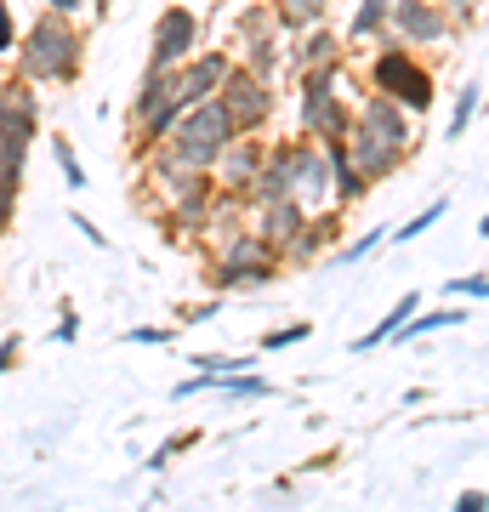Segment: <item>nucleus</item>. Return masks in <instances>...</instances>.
Masks as SVG:
<instances>
[{
    "label": "nucleus",
    "mask_w": 489,
    "mask_h": 512,
    "mask_svg": "<svg viewBox=\"0 0 489 512\" xmlns=\"http://www.w3.org/2000/svg\"><path fill=\"white\" fill-rule=\"evenodd\" d=\"M290 63H296V69H313V63H342V35L325 29V23H313V29H302V46L290 52Z\"/></svg>",
    "instance_id": "dca6fc26"
},
{
    "label": "nucleus",
    "mask_w": 489,
    "mask_h": 512,
    "mask_svg": "<svg viewBox=\"0 0 489 512\" xmlns=\"http://www.w3.org/2000/svg\"><path fill=\"white\" fill-rule=\"evenodd\" d=\"M217 103L228 109V120H234V131H268L273 109H279V97H273V80H262V74H251L245 63H228V74H222L217 86Z\"/></svg>",
    "instance_id": "39448f33"
},
{
    "label": "nucleus",
    "mask_w": 489,
    "mask_h": 512,
    "mask_svg": "<svg viewBox=\"0 0 489 512\" xmlns=\"http://www.w3.org/2000/svg\"><path fill=\"white\" fill-rule=\"evenodd\" d=\"M74 228H80V234H86L91 245H103V251H109V239H103V228H97L91 217H80V211H74Z\"/></svg>",
    "instance_id": "c9c22d12"
},
{
    "label": "nucleus",
    "mask_w": 489,
    "mask_h": 512,
    "mask_svg": "<svg viewBox=\"0 0 489 512\" xmlns=\"http://www.w3.org/2000/svg\"><path fill=\"white\" fill-rule=\"evenodd\" d=\"M296 126L313 143H336L353 126V103L342 97V63L296 69Z\"/></svg>",
    "instance_id": "7ed1b4c3"
},
{
    "label": "nucleus",
    "mask_w": 489,
    "mask_h": 512,
    "mask_svg": "<svg viewBox=\"0 0 489 512\" xmlns=\"http://www.w3.org/2000/svg\"><path fill=\"white\" fill-rule=\"evenodd\" d=\"M308 336H313V325H279V330H268V336H262V348L279 353V348H296V342H308Z\"/></svg>",
    "instance_id": "c756f323"
},
{
    "label": "nucleus",
    "mask_w": 489,
    "mask_h": 512,
    "mask_svg": "<svg viewBox=\"0 0 489 512\" xmlns=\"http://www.w3.org/2000/svg\"><path fill=\"white\" fill-rule=\"evenodd\" d=\"M177 114H182V103H177V86H171V69H148L137 97H131V148H137V154L154 148L165 131H171Z\"/></svg>",
    "instance_id": "423d86ee"
},
{
    "label": "nucleus",
    "mask_w": 489,
    "mask_h": 512,
    "mask_svg": "<svg viewBox=\"0 0 489 512\" xmlns=\"http://www.w3.org/2000/svg\"><path fill=\"white\" fill-rule=\"evenodd\" d=\"M290 200L302 211H325L330 205V160H325V143H313V137L290 148Z\"/></svg>",
    "instance_id": "9d476101"
},
{
    "label": "nucleus",
    "mask_w": 489,
    "mask_h": 512,
    "mask_svg": "<svg viewBox=\"0 0 489 512\" xmlns=\"http://www.w3.org/2000/svg\"><path fill=\"white\" fill-rule=\"evenodd\" d=\"M52 154H57V171H63V188H74V194H80V188H86V165H80L74 143H69V137H57Z\"/></svg>",
    "instance_id": "5701e85b"
},
{
    "label": "nucleus",
    "mask_w": 489,
    "mask_h": 512,
    "mask_svg": "<svg viewBox=\"0 0 489 512\" xmlns=\"http://www.w3.org/2000/svg\"><path fill=\"white\" fill-rule=\"evenodd\" d=\"M262 35H279V29H273V12H268V0H262L256 12H245V18H239V46H251V40H262Z\"/></svg>",
    "instance_id": "393cba45"
},
{
    "label": "nucleus",
    "mask_w": 489,
    "mask_h": 512,
    "mask_svg": "<svg viewBox=\"0 0 489 512\" xmlns=\"http://www.w3.org/2000/svg\"><path fill=\"white\" fill-rule=\"evenodd\" d=\"M342 148H347V160L359 165V177H364L370 188H376V183H387V177H399L404 165L416 160V148L387 143V137H376V131H364V126H347Z\"/></svg>",
    "instance_id": "1a4fd4ad"
},
{
    "label": "nucleus",
    "mask_w": 489,
    "mask_h": 512,
    "mask_svg": "<svg viewBox=\"0 0 489 512\" xmlns=\"http://www.w3.org/2000/svg\"><path fill=\"white\" fill-rule=\"evenodd\" d=\"M91 0H46V12H63V18H80Z\"/></svg>",
    "instance_id": "4c0bfd02"
},
{
    "label": "nucleus",
    "mask_w": 489,
    "mask_h": 512,
    "mask_svg": "<svg viewBox=\"0 0 489 512\" xmlns=\"http://www.w3.org/2000/svg\"><path fill=\"white\" fill-rule=\"evenodd\" d=\"M18 80L29 86H74L86 69V35L63 12H40L29 29H18Z\"/></svg>",
    "instance_id": "f257e3e1"
},
{
    "label": "nucleus",
    "mask_w": 489,
    "mask_h": 512,
    "mask_svg": "<svg viewBox=\"0 0 489 512\" xmlns=\"http://www.w3.org/2000/svg\"><path fill=\"white\" fill-rule=\"evenodd\" d=\"M450 325H467V308H438V313H410L399 330H393V342H416V336H433V330H450Z\"/></svg>",
    "instance_id": "aec40b11"
},
{
    "label": "nucleus",
    "mask_w": 489,
    "mask_h": 512,
    "mask_svg": "<svg viewBox=\"0 0 489 512\" xmlns=\"http://www.w3.org/2000/svg\"><path fill=\"white\" fill-rule=\"evenodd\" d=\"M177 330L171 325H137V330H126V342H137V348H165Z\"/></svg>",
    "instance_id": "7c9ffc66"
},
{
    "label": "nucleus",
    "mask_w": 489,
    "mask_h": 512,
    "mask_svg": "<svg viewBox=\"0 0 489 512\" xmlns=\"http://www.w3.org/2000/svg\"><path fill=\"white\" fill-rule=\"evenodd\" d=\"M18 188H23V177H6V171H0V234L18 217Z\"/></svg>",
    "instance_id": "c85d7f7f"
},
{
    "label": "nucleus",
    "mask_w": 489,
    "mask_h": 512,
    "mask_svg": "<svg viewBox=\"0 0 489 512\" xmlns=\"http://www.w3.org/2000/svg\"><path fill=\"white\" fill-rule=\"evenodd\" d=\"M387 35L410 52H438V46L455 40V23L438 0H393L387 6Z\"/></svg>",
    "instance_id": "0eeeda50"
},
{
    "label": "nucleus",
    "mask_w": 489,
    "mask_h": 512,
    "mask_svg": "<svg viewBox=\"0 0 489 512\" xmlns=\"http://www.w3.org/2000/svg\"><path fill=\"white\" fill-rule=\"evenodd\" d=\"M228 137H239L228 109H222L217 97H205V103H188V109L171 120V131L154 143V154H165L171 165H188V171H211Z\"/></svg>",
    "instance_id": "f03ea898"
},
{
    "label": "nucleus",
    "mask_w": 489,
    "mask_h": 512,
    "mask_svg": "<svg viewBox=\"0 0 489 512\" xmlns=\"http://www.w3.org/2000/svg\"><path fill=\"white\" fill-rule=\"evenodd\" d=\"M194 439H200V433H177V439H165L160 450L148 456V473H165V467H171V456H182V450H194Z\"/></svg>",
    "instance_id": "bb28decb"
},
{
    "label": "nucleus",
    "mask_w": 489,
    "mask_h": 512,
    "mask_svg": "<svg viewBox=\"0 0 489 512\" xmlns=\"http://www.w3.org/2000/svg\"><path fill=\"white\" fill-rule=\"evenodd\" d=\"M421 308V291H410V296H399V302H393V308H387V319H381L376 330H364L359 342H353V353H376L381 342H393V330L404 325V319H410V313Z\"/></svg>",
    "instance_id": "6ab92c4d"
},
{
    "label": "nucleus",
    "mask_w": 489,
    "mask_h": 512,
    "mask_svg": "<svg viewBox=\"0 0 489 512\" xmlns=\"http://www.w3.org/2000/svg\"><path fill=\"white\" fill-rule=\"evenodd\" d=\"M444 211H450V205H444V200H433L427 211H421V217H410L404 228H393V239H399V245H416V239L427 234V228H438V222H444Z\"/></svg>",
    "instance_id": "b1692460"
},
{
    "label": "nucleus",
    "mask_w": 489,
    "mask_h": 512,
    "mask_svg": "<svg viewBox=\"0 0 489 512\" xmlns=\"http://www.w3.org/2000/svg\"><path fill=\"white\" fill-rule=\"evenodd\" d=\"M450 296H467V302H484V296H489V274H461V279H450Z\"/></svg>",
    "instance_id": "2f4dec72"
},
{
    "label": "nucleus",
    "mask_w": 489,
    "mask_h": 512,
    "mask_svg": "<svg viewBox=\"0 0 489 512\" xmlns=\"http://www.w3.org/2000/svg\"><path fill=\"white\" fill-rule=\"evenodd\" d=\"M353 126L376 131V137H387V143H399V148H416V114H404L393 97H381V92H364L359 97Z\"/></svg>",
    "instance_id": "f8f14e48"
},
{
    "label": "nucleus",
    "mask_w": 489,
    "mask_h": 512,
    "mask_svg": "<svg viewBox=\"0 0 489 512\" xmlns=\"http://www.w3.org/2000/svg\"><path fill=\"white\" fill-rule=\"evenodd\" d=\"M319 6H330V0H319Z\"/></svg>",
    "instance_id": "ea45409f"
},
{
    "label": "nucleus",
    "mask_w": 489,
    "mask_h": 512,
    "mask_svg": "<svg viewBox=\"0 0 489 512\" xmlns=\"http://www.w3.org/2000/svg\"><path fill=\"white\" fill-rule=\"evenodd\" d=\"M200 35H205V23L194 6H165L160 18H154V40H148V69L188 63V57L200 52Z\"/></svg>",
    "instance_id": "6e6552de"
},
{
    "label": "nucleus",
    "mask_w": 489,
    "mask_h": 512,
    "mask_svg": "<svg viewBox=\"0 0 489 512\" xmlns=\"http://www.w3.org/2000/svg\"><path fill=\"white\" fill-rule=\"evenodd\" d=\"M268 12H273V29L279 35H302L313 23H325V6L319 0H268Z\"/></svg>",
    "instance_id": "f3484780"
},
{
    "label": "nucleus",
    "mask_w": 489,
    "mask_h": 512,
    "mask_svg": "<svg viewBox=\"0 0 489 512\" xmlns=\"http://www.w3.org/2000/svg\"><path fill=\"white\" fill-rule=\"evenodd\" d=\"M228 63H234V52H194L188 63H177V69H171V86H177L182 109H188V103H205V97H217Z\"/></svg>",
    "instance_id": "9b49d317"
},
{
    "label": "nucleus",
    "mask_w": 489,
    "mask_h": 512,
    "mask_svg": "<svg viewBox=\"0 0 489 512\" xmlns=\"http://www.w3.org/2000/svg\"><path fill=\"white\" fill-rule=\"evenodd\" d=\"M222 296H211V302H200V308H188V325H200V319H217Z\"/></svg>",
    "instance_id": "58836bf2"
},
{
    "label": "nucleus",
    "mask_w": 489,
    "mask_h": 512,
    "mask_svg": "<svg viewBox=\"0 0 489 512\" xmlns=\"http://www.w3.org/2000/svg\"><path fill=\"white\" fill-rule=\"evenodd\" d=\"M381 239H387V228H370L364 239H353V245H342V251H336V262H342V268H353V262H364V256L376 251Z\"/></svg>",
    "instance_id": "cd10ccee"
},
{
    "label": "nucleus",
    "mask_w": 489,
    "mask_h": 512,
    "mask_svg": "<svg viewBox=\"0 0 489 512\" xmlns=\"http://www.w3.org/2000/svg\"><path fill=\"white\" fill-rule=\"evenodd\" d=\"M387 6H393V0H359L353 18H347V40H353V46H370V40L387 35Z\"/></svg>",
    "instance_id": "a211bd4d"
},
{
    "label": "nucleus",
    "mask_w": 489,
    "mask_h": 512,
    "mask_svg": "<svg viewBox=\"0 0 489 512\" xmlns=\"http://www.w3.org/2000/svg\"><path fill=\"white\" fill-rule=\"evenodd\" d=\"M279 35H262V40H251V46H239V63H245V69L251 74H262V80H273V74H279Z\"/></svg>",
    "instance_id": "412c9836"
},
{
    "label": "nucleus",
    "mask_w": 489,
    "mask_h": 512,
    "mask_svg": "<svg viewBox=\"0 0 489 512\" xmlns=\"http://www.w3.org/2000/svg\"><path fill=\"white\" fill-rule=\"evenodd\" d=\"M0 137H23V143L40 137V97L29 92V80L0 86Z\"/></svg>",
    "instance_id": "4468645a"
},
{
    "label": "nucleus",
    "mask_w": 489,
    "mask_h": 512,
    "mask_svg": "<svg viewBox=\"0 0 489 512\" xmlns=\"http://www.w3.org/2000/svg\"><path fill=\"white\" fill-rule=\"evenodd\" d=\"M23 165H29V143L23 137H0V171L6 177H23Z\"/></svg>",
    "instance_id": "a878e982"
},
{
    "label": "nucleus",
    "mask_w": 489,
    "mask_h": 512,
    "mask_svg": "<svg viewBox=\"0 0 489 512\" xmlns=\"http://www.w3.org/2000/svg\"><path fill=\"white\" fill-rule=\"evenodd\" d=\"M18 46V18H12V0H0V57H12Z\"/></svg>",
    "instance_id": "473e14b6"
},
{
    "label": "nucleus",
    "mask_w": 489,
    "mask_h": 512,
    "mask_svg": "<svg viewBox=\"0 0 489 512\" xmlns=\"http://www.w3.org/2000/svg\"><path fill=\"white\" fill-rule=\"evenodd\" d=\"M262 131H239V137H228L217 154V165H211V177H217V188H239L245 194V183H251V171L262 165Z\"/></svg>",
    "instance_id": "ddd939ff"
},
{
    "label": "nucleus",
    "mask_w": 489,
    "mask_h": 512,
    "mask_svg": "<svg viewBox=\"0 0 489 512\" xmlns=\"http://www.w3.org/2000/svg\"><path fill=\"white\" fill-rule=\"evenodd\" d=\"M80 336V313L74 308H63V325H57V342H74Z\"/></svg>",
    "instance_id": "e433bc0d"
},
{
    "label": "nucleus",
    "mask_w": 489,
    "mask_h": 512,
    "mask_svg": "<svg viewBox=\"0 0 489 512\" xmlns=\"http://www.w3.org/2000/svg\"><path fill=\"white\" fill-rule=\"evenodd\" d=\"M18 353H23V342H18V336H6V342H0V376H6V370L18 365Z\"/></svg>",
    "instance_id": "f704fd0d"
},
{
    "label": "nucleus",
    "mask_w": 489,
    "mask_h": 512,
    "mask_svg": "<svg viewBox=\"0 0 489 512\" xmlns=\"http://www.w3.org/2000/svg\"><path fill=\"white\" fill-rule=\"evenodd\" d=\"M279 279V268H234V262H217L211 256V268H205V285L217 296H245V291H262V285H273Z\"/></svg>",
    "instance_id": "2eb2a0df"
},
{
    "label": "nucleus",
    "mask_w": 489,
    "mask_h": 512,
    "mask_svg": "<svg viewBox=\"0 0 489 512\" xmlns=\"http://www.w3.org/2000/svg\"><path fill=\"white\" fill-rule=\"evenodd\" d=\"M364 80H370V92L393 97L404 114H427L433 109V97H438L433 69H427L410 46H399L393 35L376 40V57H370V74H364Z\"/></svg>",
    "instance_id": "20e7f679"
},
{
    "label": "nucleus",
    "mask_w": 489,
    "mask_h": 512,
    "mask_svg": "<svg viewBox=\"0 0 489 512\" xmlns=\"http://www.w3.org/2000/svg\"><path fill=\"white\" fill-rule=\"evenodd\" d=\"M478 109H484V80H467V86H461V97H455V114H450V143H461V137H467V126L478 120Z\"/></svg>",
    "instance_id": "4be33fe9"
},
{
    "label": "nucleus",
    "mask_w": 489,
    "mask_h": 512,
    "mask_svg": "<svg viewBox=\"0 0 489 512\" xmlns=\"http://www.w3.org/2000/svg\"><path fill=\"white\" fill-rule=\"evenodd\" d=\"M484 507H489L484 490H461V495H455V512H484Z\"/></svg>",
    "instance_id": "72a5a7b5"
}]
</instances>
